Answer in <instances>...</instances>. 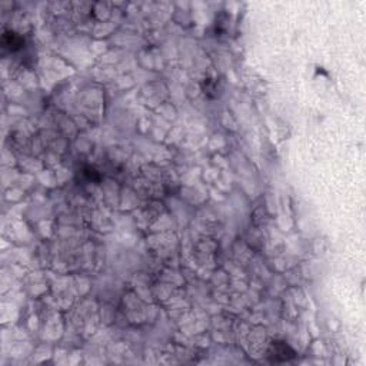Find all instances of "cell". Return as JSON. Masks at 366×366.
Listing matches in <instances>:
<instances>
[{"label": "cell", "instance_id": "6da1fadb", "mask_svg": "<svg viewBox=\"0 0 366 366\" xmlns=\"http://www.w3.org/2000/svg\"><path fill=\"white\" fill-rule=\"evenodd\" d=\"M296 356H298L296 350L289 346L286 342H282V340H273L269 345V349H268V357L273 363L289 362Z\"/></svg>", "mask_w": 366, "mask_h": 366}, {"label": "cell", "instance_id": "7a4b0ae2", "mask_svg": "<svg viewBox=\"0 0 366 366\" xmlns=\"http://www.w3.org/2000/svg\"><path fill=\"white\" fill-rule=\"evenodd\" d=\"M2 48L9 52H18L23 48V38L16 32L8 30L2 36Z\"/></svg>", "mask_w": 366, "mask_h": 366}, {"label": "cell", "instance_id": "3957f363", "mask_svg": "<svg viewBox=\"0 0 366 366\" xmlns=\"http://www.w3.org/2000/svg\"><path fill=\"white\" fill-rule=\"evenodd\" d=\"M218 80H213V79H205L202 85V90L205 93V96L209 97V99H213V97L218 96Z\"/></svg>", "mask_w": 366, "mask_h": 366}, {"label": "cell", "instance_id": "277c9868", "mask_svg": "<svg viewBox=\"0 0 366 366\" xmlns=\"http://www.w3.org/2000/svg\"><path fill=\"white\" fill-rule=\"evenodd\" d=\"M82 174L86 177V180H89V182H99V179H100V174L97 173L96 169L95 167H90V166L83 167Z\"/></svg>", "mask_w": 366, "mask_h": 366}]
</instances>
